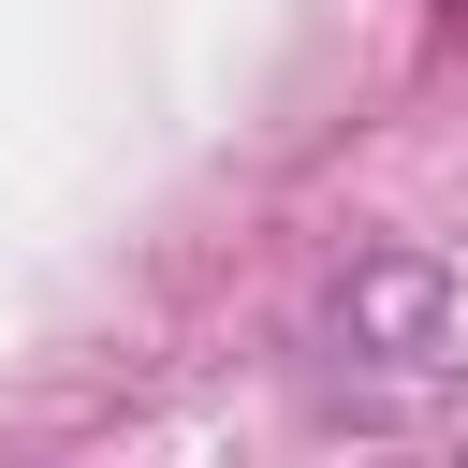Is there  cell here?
<instances>
[]
</instances>
